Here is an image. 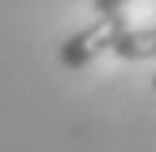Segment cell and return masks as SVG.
<instances>
[{
  "mask_svg": "<svg viewBox=\"0 0 156 152\" xmlns=\"http://www.w3.org/2000/svg\"><path fill=\"white\" fill-rule=\"evenodd\" d=\"M129 4H133V0H91V8H95L99 15H114V12H126Z\"/></svg>",
  "mask_w": 156,
  "mask_h": 152,
  "instance_id": "obj_3",
  "label": "cell"
},
{
  "mask_svg": "<svg viewBox=\"0 0 156 152\" xmlns=\"http://www.w3.org/2000/svg\"><path fill=\"white\" fill-rule=\"evenodd\" d=\"M114 57L122 61H145V57H156V27H133V30H122L111 46Z\"/></svg>",
  "mask_w": 156,
  "mask_h": 152,
  "instance_id": "obj_2",
  "label": "cell"
},
{
  "mask_svg": "<svg viewBox=\"0 0 156 152\" xmlns=\"http://www.w3.org/2000/svg\"><path fill=\"white\" fill-rule=\"evenodd\" d=\"M122 30H126V15H122V12H114V15H95L84 30H76L73 38L61 42L57 61H61L65 68H84V65H91L103 50H111L114 38H118Z\"/></svg>",
  "mask_w": 156,
  "mask_h": 152,
  "instance_id": "obj_1",
  "label": "cell"
},
{
  "mask_svg": "<svg viewBox=\"0 0 156 152\" xmlns=\"http://www.w3.org/2000/svg\"><path fill=\"white\" fill-rule=\"evenodd\" d=\"M152 91H156V76H152Z\"/></svg>",
  "mask_w": 156,
  "mask_h": 152,
  "instance_id": "obj_4",
  "label": "cell"
}]
</instances>
